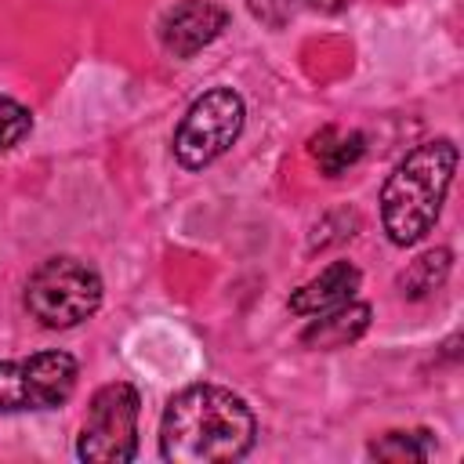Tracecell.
<instances>
[{
	"label": "cell",
	"instance_id": "6",
	"mask_svg": "<svg viewBox=\"0 0 464 464\" xmlns=\"http://www.w3.org/2000/svg\"><path fill=\"white\" fill-rule=\"evenodd\" d=\"M80 362L69 352H36L29 359L0 362V413H36L69 402Z\"/></svg>",
	"mask_w": 464,
	"mask_h": 464
},
{
	"label": "cell",
	"instance_id": "10",
	"mask_svg": "<svg viewBox=\"0 0 464 464\" xmlns=\"http://www.w3.org/2000/svg\"><path fill=\"white\" fill-rule=\"evenodd\" d=\"M308 152L319 163V170L326 178H341L348 167H355L366 152V138L359 130H344V127H323L319 134L308 138Z\"/></svg>",
	"mask_w": 464,
	"mask_h": 464
},
{
	"label": "cell",
	"instance_id": "3",
	"mask_svg": "<svg viewBox=\"0 0 464 464\" xmlns=\"http://www.w3.org/2000/svg\"><path fill=\"white\" fill-rule=\"evenodd\" d=\"M102 276L80 257H47L40 261L22 290L25 312L47 330H69L91 319L102 308Z\"/></svg>",
	"mask_w": 464,
	"mask_h": 464
},
{
	"label": "cell",
	"instance_id": "7",
	"mask_svg": "<svg viewBox=\"0 0 464 464\" xmlns=\"http://www.w3.org/2000/svg\"><path fill=\"white\" fill-rule=\"evenodd\" d=\"M228 11L214 0H181L160 18V44L174 58H192L221 36Z\"/></svg>",
	"mask_w": 464,
	"mask_h": 464
},
{
	"label": "cell",
	"instance_id": "8",
	"mask_svg": "<svg viewBox=\"0 0 464 464\" xmlns=\"http://www.w3.org/2000/svg\"><path fill=\"white\" fill-rule=\"evenodd\" d=\"M359 283H362V276H359V268H355L352 261H330L319 276H312L308 283H301V286L290 294L286 304H290L294 315L312 319V315H323V312H330V308L352 301L355 290H359Z\"/></svg>",
	"mask_w": 464,
	"mask_h": 464
},
{
	"label": "cell",
	"instance_id": "12",
	"mask_svg": "<svg viewBox=\"0 0 464 464\" xmlns=\"http://www.w3.org/2000/svg\"><path fill=\"white\" fill-rule=\"evenodd\" d=\"M370 457L377 460H428L435 453V435L428 428H410V431H384L381 439H373L366 446Z\"/></svg>",
	"mask_w": 464,
	"mask_h": 464
},
{
	"label": "cell",
	"instance_id": "5",
	"mask_svg": "<svg viewBox=\"0 0 464 464\" xmlns=\"http://www.w3.org/2000/svg\"><path fill=\"white\" fill-rule=\"evenodd\" d=\"M141 395L127 381L102 384L91 395L87 417L76 435V457L87 464H127L138 457Z\"/></svg>",
	"mask_w": 464,
	"mask_h": 464
},
{
	"label": "cell",
	"instance_id": "11",
	"mask_svg": "<svg viewBox=\"0 0 464 464\" xmlns=\"http://www.w3.org/2000/svg\"><path fill=\"white\" fill-rule=\"evenodd\" d=\"M450 265H453V254L446 246H435V250H424L417 261L406 265V272H399V294L402 297H428L431 290H439L450 276Z\"/></svg>",
	"mask_w": 464,
	"mask_h": 464
},
{
	"label": "cell",
	"instance_id": "9",
	"mask_svg": "<svg viewBox=\"0 0 464 464\" xmlns=\"http://www.w3.org/2000/svg\"><path fill=\"white\" fill-rule=\"evenodd\" d=\"M370 315H373L370 304L352 297V301H344V304H337L323 315H312V323L301 330V344L304 348H323V352L344 348V344L359 341L370 330Z\"/></svg>",
	"mask_w": 464,
	"mask_h": 464
},
{
	"label": "cell",
	"instance_id": "2",
	"mask_svg": "<svg viewBox=\"0 0 464 464\" xmlns=\"http://www.w3.org/2000/svg\"><path fill=\"white\" fill-rule=\"evenodd\" d=\"M457 174V145L435 138L406 152L381 188V225L395 246L420 243L446 203V192Z\"/></svg>",
	"mask_w": 464,
	"mask_h": 464
},
{
	"label": "cell",
	"instance_id": "4",
	"mask_svg": "<svg viewBox=\"0 0 464 464\" xmlns=\"http://www.w3.org/2000/svg\"><path fill=\"white\" fill-rule=\"evenodd\" d=\"M246 123V105L239 98V91L232 87H210L203 91L181 116L178 130H174V160L185 170H203L210 167L218 156H225L236 138L243 134Z\"/></svg>",
	"mask_w": 464,
	"mask_h": 464
},
{
	"label": "cell",
	"instance_id": "14",
	"mask_svg": "<svg viewBox=\"0 0 464 464\" xmlns=\"http://www.w3.org/2000/svg\"><path fill=\"white\" fill-rule=\"evenodd\" d=\"M308 7H315V11H326V14H334V11H344L352 0H304Z\"/></svg>",
	"mask_w": 464,
	"mask_h": 464
},
{
	"label": "cell",
	"instance_id": "1",
	"mask_svg": "<svg viewBox=\"0 0 464 464\" xmlns=\"http://www.w3.org/2000/svg\"><path fill=\"white\" fill-rule=\"evenodd\" d=\"M257 417L243 395L221 384H188L160 417V457L170 464H221L254 450Z\"/></svg>",
	"mask_w": 464,
	"mask_h": 464
},
{
	"label": "cell",
	"instance_id": "13",
	"mask_svg": "<svg viewBox=\"0 0 464 464\" xmlns=\"http://www.w3.org/2000/svg\"><path fill=\"white\" fill-rule=\"evenodd\" d=\"M29 130H33V112L14 98H0V152L14 149Z\"/></svg>",
	"mask_w": 464,
	"mask_h": 464
}]
</instances>
